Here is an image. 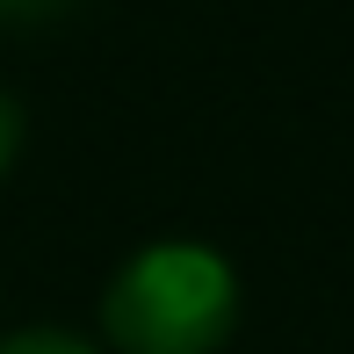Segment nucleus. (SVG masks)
Segmentation results:
<instances>
[{"mask_svg":"<svg viewBox=\"0 0 354 354\" xmlns=\"http://www.w3.org/2000/svg\"><path fill=\"white\" fill-rule=\"evenodd\" d=\"M0 354H109V347L80 340V333H66V326H22V333L0 340Z\"/></svg>","mask_w":354,"mask_h":354,"instance_id":"nucleus-2","label":"nucleus"},{"mask_svg":"<svg viewBox=\"0 0 354 354\" xmlns=\"http://www.w3.org/2000/svg\"><path fill=\"white\" fill-rule=\"evenodd\" d=\"M58 8H73V0H0V22H44Z\"/></svg>","mask_w":354,"mask_h":354,"instance_id":"nucleus-4","label":"nucleus"},{"mask_svg":"<svg viewBox=\"0 0 354 354\" xmlns=\"http://www.w3.org/2000/svg\"><path fill=\"white\" fill-rule=\"evenodd\" d=\"M15 159H22V102L0 87V174H8Z\"/></svg>","mask_w":354,"mask_h":354,"instance_id":"nucleus-3","label":"nucleus"},{"mask_svg":"<svg viewBox=\"0 0 354 354\" xmlns=\"http://www.w3.org/2000/svg\"><path fill=\"white\" fill-rule=\"evenodd\" d=\"M246 318V282L210 239H145L102 289L109 354H224Z\"/></svg>","mask_w":354,"mask_h":354,"instance_id":"nucleus-1","label":"nucleus"}]
</instances>
